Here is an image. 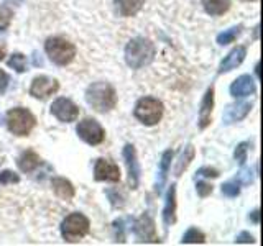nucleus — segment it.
I'll use <instances>...</instances> for the list:
<instances>
[{"mask_svg":"<svg viewBox=\"0 0 263 246\" xmlns=\"http://www.w3.org/2000/svg\"><path fill=\"white\" fill-rule=\"evenodd\" d=\"M196 191H197V194H199L201 197H208L212 192V186L208 184V182H202V180H199V182L196 184Z\"/></svg>","mask_w":263,"mask_h":246,"instance_id":"obj_35","label":"nucleus"},{"mask_svg":"<svg viewBox=\"0 0 263 246\" xmlns=\"http://www.w3.org/2000/svg\"><path fill=\"white\" fill-rule=\"evenodd\" d=\"M235 243H253V236L250 233H247V232H242L235 238Z\"/></svg>","mask_w":263,"mask_h":246,"instance_id":"obj_37","label":"nucleus"},{"mask_svg":"<svg viewBox=\"0 0 263 246\" xmlns=\"http://www.w3.org/2000/svg\"><path fill=\"white\" fill-rule=\"evenodd\" d=\"M163 104L155 97H143L135 105V117L146 127L156 125L163 117Z\"/></svg>","mask_w":263,"mask_h":246,"instance_id":"obj_6","label":"nucleus"},{"mask_svg":"<svg viewBox=\"0 0 263 246\" xmlns=\"http://www.w3.org/2000/svg\"><path fill=\"white\" fill-rule=\"evenodd\" d=\"M181 241H183V243H204L205 241V235L197 228H189L187 232L184 233L183 240H181Z\"/></svg>","mask_w":263,"mask_h":246,"instance_id":"obj_26","label":"nucleus"},{"mask_svg":"<svg viewBox=\"0 0 263 246\" xmlns=\"http://www.w3.org/2000/svg\"><path fill=\"white\" fill-rule=\"evenodd\" d=\"M163 221L164 225L170 227L176 221V186L173 184L166 194V202L163 209Z\"/></svg>","mask_w":263,"mask_h":246,"instance_id":"obj_17","label":"nucleus"},{"mask_svg":"<svg viewBox=\"0 0 263 246\" xmlns=\"http://www.w3.org/2000/svg\"><path fill=\"white\" fill-rule=\"evenodd\" d=\"M51 113L60 121L71 123V121H74L79 117V107L74 104L71 98L60 97V98H56V100L53 102Z\"/></svg>","mask_w":263,"mask_h":246,"instance_id":"obj_9","label":"nucleus"},{"mask_svg":"<svg viewBox=\"0 0 263 246\" xmlns=\"http://www.w3.org/2000/svg\"><path fill=\"white\" fill-rule=\"evenodd\" d=\"M222 194L230 197V199H232V197H237L238 194H240V184H238L235 179L229 180V182L222 184Z\"/></svg>","mask_w":263,"mask_h":246,"instance_id":"obj_28","label":"nucleus"},{"mask_svg":"<svg viewBox=\"0 0 263 246\" xmlns=\"http://www.w3.org/2000/svg\"><path fill=\"white\" fill-rule=\"evenodd\" d=\"M89 227H90V223H89L87 217L82 215L79 212H74L63 220L61 236L64 238V241L76 243L89 233Z\"/></svg>","mask_w":263,"mask_h":246,"instance_id":"obj_5","label":"nucleus"},{"mask_svg":"<svg viewBox=\"0 0 263 246\" xmlns=\"http://www.w3.org/2000/svg\"><path fill=\"white\" fill-rule=\"evenodd\" d=\"M240 31H242V25H237V27H232L230 30H226V31L219 33V35H217V43L220 46L234 43V41L237 39V36L240 35Z\"/></svg>","mask_w":263,"mask_h":246,"instance_id":"obj_24","label":"nucleus"},{"mask_svg":"<svg viewBox=\"0 0 263 246\" xmlns=\"http://www.w3.org/2000/svg\"><path fill=\"white\" fill-rule=\"evenodd\" d=\"M0 164H2V161H0Z\"/></svg>","mask_w":263,"mask_h":246,"instance_id":"obj_42","label":"nucleus"},{"mask_svg":"<svg viewBox=\"0 0 263 246\" xmlns=\"http://www.w3.org/2000/svg\"><path fill=\"white\" fill-rule=\"evenodd\" d=\"M125 218H119V220H115L114 221V232H115V241H120L123 243L125 241Z\"/></svg>","mask_w":263,"mask_h":246,"instance_id":"obj_29","label":"nucleus"},{"mask_svg":"<svg viewBox=\"0 0 263 246\" xmlns=\"http://www.w3.org/2000/svg\"><path fill=\"white\" fill-rule=\"evenodd\" d=\"M249 148H250V143L249 141H243L240 143L234 151V158L238 161V164H243L247 161V153H249Z\"/></svg>","mask_w":263,"mask_h":246,"instance_id":"obj_30","label":"nucleus"},{"mask_svg":"<svg viewBox=\"0 0 263 246\" xmlns=\"http://www.w3.org/2000/svg\"><path fill=\"white\" fill-rule=\"evenodd\" d=\"M171 161H173V151L171 150H166V151L163 153V156H161L160 169H158V180H156V192H158V194H161L164 184H166Z\"/></svg>","mask_w":263,"mask_h":246,"instance_id":"obj_18","label":"nucleus"},{"mask_svg":"<svg viewBox=\"0 0 263 246\" xmlns=\"http://www.w3.org/2000/svg\"><path fill=\"white\" fill-rule=\"evenodd\" d=\"M86 100L99 113H105L115 109L117 105V94L109 82H94L86 90Z\"/></svg>","mask_w":263,"mask_h":246,"instance_id":"obj_1","label":"nucleus"},{"mask_svg":"<svg viewBox=\"0 0 263 246\" xmlns=\"http://www.w3.org/2000/svg\"><path fill=\"white\" fill-rule=\"evenodd\" d=\"M245 56H247V48L245 46H237V48H234L232 51H230L224 57V61L220 63V66H219V74H224V72H229V71L235 69L237 66H240L243 63Z\"/></svg>","mask_w":263,"mask_h":246,"instance_id":"obj_13","label":"nucleus"},{"mask_svg":"<svg viewBox=\"0 0 263 246\" xmlns=\"http://www.w3.org/2000/svg\"><path fill=\"white\" fill-rule=\"evenodd\" d=\"M235 180L238 184H250L252 182V171L250 169H247V168H243L240 172L237 174V177H235Z\"/></svg>","mask_w":263,"mask_h":246,"instance_id":"obj_33","label":"nucleus"},{"mask_svg":"<svg viewBox=\"0 0 263 246\" xmlns=\"http://www.w3.org/2000/svg\"><path fill=\"white\" fill-rule=\"evenodd\" d=\"M197 177H205V179H209V177H219V171L217 169H214V168H208V166H204L201 168L199 171H197Z\"/></svg>","mask_w":263,"mask_h":246,"instance_id":"obj_34","label":"nucleus"},{"mask_svg":"<svg viewBox=\"0 0 263 246\" xmlns=\"http://www.w3.org/2000/svg\"><path fill=\"white\" fill-rule=\"evenodd\" d=\"M252 221H253V223H258V210L252 212Z\"/></svg>","mask_w":263,"mask_h":246,"instance_id":"obj_39","label":"nucleus"},{"mask_svg":"<svg viewBox=\"0 0 263 246\" xmlns=\"http://www.w3.org/2000/svg\"><path fill=\"white\" fill-rule=\"evenodd\" d=\"M51 186H53V191L54 194L60 197L63 200H71L74 197V187L69 182L68 179L64 177H53L51 179Z\"/></svg>","mask_w":263,"mask_h":246,"instance_id":"obj_19","label":"nucleus"},{"mask_svg":"<svg viewBox=\"0 0 263 246\" xmlns=\"http://www.w3.org/2000/svg\"><path fill=\"white\" fill-rule=\"evenodd\" d=\"M212 109H214V87H209L205 90L204 98L201 102V109H199V128L201 130L208 128L211 125Z\"/></svg>","mask_w":263,"mask_h":246,"instance_id":"obj_14","label":"nucleus"},{"mask_svg":"<svg viewBox=\"0 0 263 246\" xmlns=\"http://www.w3.org/2000/svg\"><path fill=\"white\" fill-rule=\"evenodd\" d=\"M250 110H252V104L250 102H235V104L229 105L226 109L224 121L227 123V125H230V123H235V121H240L250 113Z\"/></svg>","mask_w":263,"mask_h":246,"instance_id":"obj_15","label":"nucleus"},{"mask_svg":"<svg viewBox=\"0 0 263 246\" xmlns=\"http://www.w3.org/2000/svg\"><path fill=\"white\" fill-rule=\"evenodd\" d=\"M255 92V82L252 79V76L249 74H243V76L237 77L232 86H230V94L234 97H247V95H252Z\"/></svg>","mask_w":263,"mask_h":246,"instance_id":"obj_16","label":"nucleus"},{"mask_svg":"<svg viewBox=\"0 0 263 246\" xmlns=\"http://www.w3.org/2000/svg\"><path fill=\"white\" fill-rule=\"evenodd\" d=\"M60 90V82L48 76H38L33 79L30 86V95H33L38 100H46L51 95H54Z\"/></svg>","mask_w":263,"mask_h":246,"instance_id":"obj_8","label":"nucleus"},{"mask_svg":"<svg viewBox=\"0 0 263 246\" xmlns=\"http://www.w3.org/2000/svg\"><path fill=\"white\" fill-rule=\"evenodd\" d=\"M145 4V0H115V8L122 16L137 15Z\"/></svg>","mask_w":263,"mask_h":246,"instance_id":"obj_20","label":"nucleus"},{"mask_svg":"<svg viewBox=\"0 0 263 246\" xmlns=\"http://www.w3.org/2000/svg\"><path fill=\"white\" fill-rule=\"evenodd\" d=\"M16 164H18L20 171L33 172L41 164V159H40V156L35 151L28 150V151H23L20 154V158H18V161H16Z\"/></svg>","mask_w":263,"mask_h":246,"instance_id":"obj_21","label":"nucleus"},{"mask_svg":"<svg viewBox=\"0 0 263 246\" xmlns=\"http://www.w3.org/2000/svg\"><path fill=\"white\" fill-rule=\"evenodd\" d=\"M107 195H109L114 207H123V195L119 192V189H107Z\"/></svg>","mask_w":263,"mask_h":246,"instance_id":"obj_32","label":"nucleus"},{"mask_svg":"<svg viewBox=\"0 0 263 246\" xmlns=\"http://www.w3.org/2000/svg\"><path fill=\"white\" fill-rule=\"evenodd\" d=\"M13 2H22V0H13Z\"/></svg>","mask_w":263,"mask_h":246,"instance_id":"obj_41","label":"nucleus"},{"mask_svg":"<svg viewBox=\"0 0 263 246\" xmlns=\"http://www.w3.org/2000/svg\"><path fill=\"white\" fill-rule=\"evenodd\" d=\"M8 82H10V77L5 71L0 69V94H5V90L8 87Z\"/></svg>","mask_w":263,"mask_h":246,"instance_id":"obj_36","label":"nucleus"},{"mask_svg":"<svg viewBox=\"0 0 263 246\" xmlns=\"http://www.w3.org/2000/svg\"><path fill=\"white\" fill-rule=\"evenodd\" d=\"M33 56H35V59H33V64H35V66H43V59H41V57H38L36 53L33 54Z\"/></svg>","mask_w":263,"mask_h":246,"instance_id":"obj_38","label":"nucleus"},{"mask_svg":"<svg viewBox=\"0 0 263 246\" xmlns=\"http://www.w3.org/2000/svg\"><path fill=\"white\" fill-rule=\"evenodd\" d=\"M202 7L209 15L219 16L230 8V0H202Z\"/></svg>","mask_w":263,"mask_h":246,"instance_id":"obj_22","label":"nucleus"},{"mask_svg":"<svg viewBox=\"0 0 263 246\" xmlns=\"http://www.w3.org/2000/svg\"><path fill=\"white\" fill-rule=\"evenodd\" d=\"M194 146L193 145H187L186 148H184V151H183V154H181V158H179V161H178V166H176V171H175V174L176 176H181L183 174V171L189 166V162H191L193 159H194Z\"/></svg>","mask_w":263,"mask_h":246,"instance_id":"obj_23","label":"nucleus"},{"mask_svg":"<svg viewBox=\"0 0 263 246\" xmlns=\"http://www.w3.org/2000/svg\"><path fill=\"white\" fill-rule=\"evenodd\" d=\"M45 51L49 56V59H51L54 64L68 66L74 59V56H76V46L66 38L51 36V38L46 39Z\"/></svg>","mask_w":263,"mask_h":246,"instance_id":"obj_3","label":"nucleus"},{"mask_svg":"<svg viewBox=\"0 0 263 246\" xmlns=\"http://www.w3.org/2000/svg\"><path fill=\"white\" fill-rule=\"evenodd\" d=\"M123 159H125L128 171V184L132 189H137L140 184V164L134 145H125V148H123Z\"/></svg>","mask_w":263,"mask_h":246,"instance_id":"obj_12","label":"nucleus"},{"mask_svg":"<svg viewBox=\"0 0 263 246\" xmlns=\"http://www.w3.org/2000/svg\"><path fill=\"white\" fill-rule=\"evenodd\" d=\"M134 232L140 241H146V243H158L160 241V238L156 236L155 221L148 213H143L142 217L135 220Z\"/></svg>","mask_w":263,"mask_h":246,"instance_id":"obj_10","label":"nucleus"},{"mask_svg":"<svg viewBox=\"0 0 263 246\" xmlns=\"http://www.w3.org/2000/svg\"><path fill=\"white\" fill-rule=\"evenodd\" d=\"M36 125V118L33 113L23 107H16L7 112V127L16 136H28Z\"/></svg>","mask_w":263,"mask_h":246,"instance_id":"obj_4","label":"nucleus"},{"mask_svg":"<svg viewBox=\"0 0 263 246\" xmlns=\"http://www.w3.org/2000/svg\"><path fill=\"white\" fill-rule=\"evenodd\" d=\"M4 57H5V49H4L2 46H0V61H2Z\"/></svg>","mask_w":263,"mask_h":246,"instance_id":"obj_40","label":"nucleus"},{"mask_svg":"<svg viewBox=\"0 0 263 246\" xmlns=\"http://www.w3.org/2000/svg\"><path fill=\"white\" fill-rule=\"evenodd\" d=\"M8 68H13L16 72H25L27 71V57H25V54L22 53H15L10 56V59L7 61Z\"/></svg>","mask_w":263,"mask_h":246,"instance_id":"obj_25","label":"nucleus"},{"mask_svg":"<svg viewBox=\"0 0 263 246\" xmlns=\"http://www.w3.org/2000/svg\"><path fill=\"white\" fill-rule=\"evenodd\" d=\"M76 131L82 141H86L87 145H101L105 138V131L102 125L94 118H84L79 121V125L76 127Z\"/></svg>","mask_w":263,"mask_h":246,"instance_id":"obj_7","label":"nucleus"},{"mask_svg":"<svg viewBox=\"0 0 263 246\" xmlns=\"http://www.w3.org/2000/svg\"><path fill=\"white\" fill-rule=\"evenodd\" d=\"M94 177L96 180H105V182H119L120 180V169L117 164L110 162L109 159H97L94 166Z\"/></svg>","mask_w":263,"mask_h":246,"instance_id":"obj_11","label":"nucleus"},{"mask_svg":"<svg viewBox=\"0 0 263 246\" xmlns=\"http://www.w3.org/2000/svg\"><path fill=\"white\" fill-rule=\"evenodd\" d=\"M155 57V46L150 39L137 36L128 41L125 48V61L132 69H142Z\"/></svg>","mask_w":263,"mask_h":246,"instance_id":"obj_2","label":"nucleus"},{"mask_svg":"<svg viewBox=\"0 0 263 246\" xmlns=\"http://www.w3.org/2000/svg\"><path fill=\"white\" fill-rule=\"evenodd\" d=\"M20 182L18 174H15L13 171H2L0 172V186H8V184H16Z\"/></svg>","mask_w":263,"mask_h":246,"instance_id":"obj_31","label":"nucleus"},{"mask_svg":"<svg viewBox=\"0 0 263 246\" xmlns=\"http://www.w3.org/2000/svg\"><path fill=\"white\" fill-rule=\"evenodd\" d=\"M12 18H13L12 8H8L4 4H0V31H4V30H7L8 27H10Z\"/></svg>","mask_w":263,"mask_h":246,"instance_id":"obj_27","label":"nucleus"}]
</instances>
